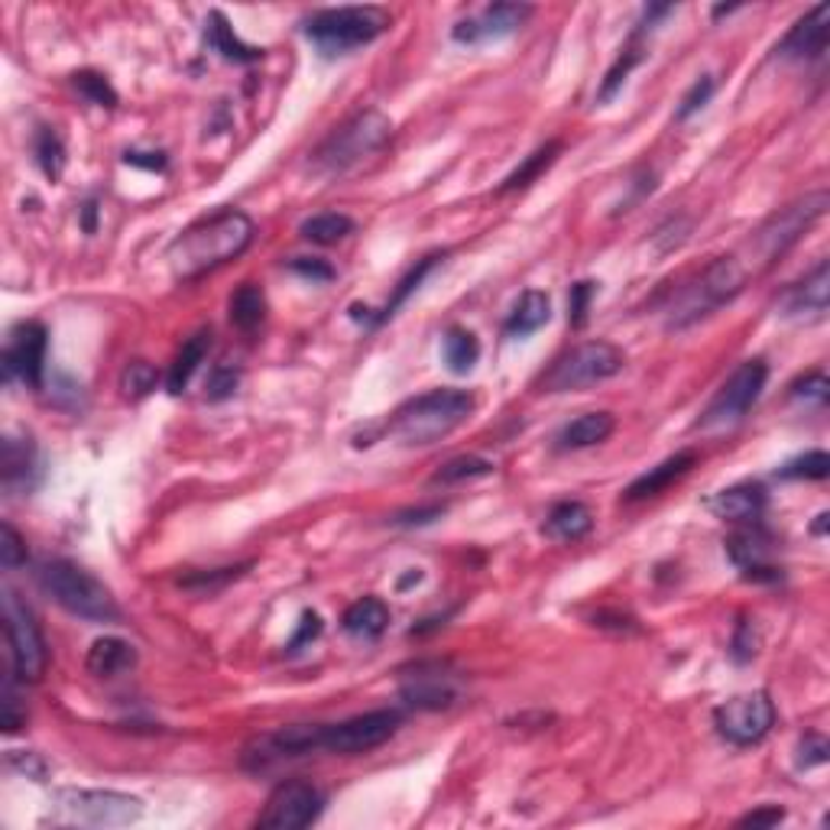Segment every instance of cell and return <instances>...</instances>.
<instances>
[{
    "instance_id": "52a82bcc",
    "label": "cell",
    "mask_w": 830,
    "mask_h": 830,
    "mask_svg": "<svg viewBox=\"0 0 830 830\" xmlns=\"http://www.w3.org/2000/svg\"><path fill=\"white\" fill-rule=\"evenodd\" d=\"M386 26H389V16L379 7H328L305 16V36L325 56L361 49L376 36H383Z\"/></svg>"
},
{
    "instance_id": "d6986e66",
    "label": "cell",
    "mask_w": 830,
    "mask_h": 830,
    "mask_svg": "<svg viewBox=\"0 0 830 830\" xmlns=\"http://www.w3.org/2000/svg\"><path fill=\"white\" fill-rule=\"evenodd\" d=\"M694 464H698V455H694V452H678V455L665 458L662 464L648 467L646 474H640V477L623 490V500H627V503H636V500L658 496V493L668 490L675 480H681L685 474H691Z\"/></svg>"
},
{
    "instance_id": "f6af8a7d",
    "label": "cell",
    "mask_w": 830,
    "mask_h": 830,
    "mask_svg": "<svg viewBox=\"0 0 830 830\" xmlns=\"http://www.w3.org/2000/svg\"><path fill=\"white\" fill-rule=\"evenodd\" d=\"M711 94H714V79H711V75H701V79L688 89V94L681 97V107L675 110V120H688L691 114H698V110L711 101Z\"/></svg>"
},
{
    "instance_id": "83f0119b",
    "label": "cell",
    "mask_w": 830,
    "mask_h": 830,
    "mask_svg": "<svg viewBox=\"0 0 830 830\" xmlns=\"http://www.w3.org/2000/svg\"><path fill=\"white\" fill-rule=\"evenodd\" d=\"M208 348H211V331H208V328L195 331V335L185 341L183 351L176 354L173 367L166 373V389H169L173 396H179L185 386H188V379L195 376V370L201 367V361L208 358Z\"/></svg>"
},
{
    "instance_id": "9c48e42d",
    "label": "cell",
    "mask_w": 830,
    "mask_h": 830,
    "mask_svg": "<svg viewBox=\"0 0 830 830\" xmlns=\"http://www.w3.org/2000/svg\"><path fill=\"white\" fill-rule=\"evenodd\" d=\"M3 627H7V643L13 658V675L23 681H39L49 662L46 640L33 610L20 600L13 587H3Z\"/></svg>"
},
{
    "instance_id": "44dd1931",
    "label": "cell",
    "mask_w": 830,
    "mask_h": 830,
    "mask_svg": "<svg viewBox=\"0 0 830 830\" xmlns=\"http://www.w3.org/2000/svg\"><path fill=\"white\" fill-rule=\"evenodd\" d=\"M204 43L221 56V59H227V62H241V66H247V62H257L260 56H264V49H257V46H247L237 33H234V26L227 23V16L224 13H218V10H211L208 13V20H204Z\"/></svg>"
},
{
    "instance_id": "ba28073f",
    "label": "cell",
    "mask_w": 830,
    "mask_h": 830,
    "mask_svg": "<svg viewBox=\"0 0 830 830\" xmlns=\"http://www.w3.org/2000/svg\"><path fill=\"white\" fill-rule=\"evenodd\" d=\"M627 364V354L610 344V341H584L577 348H571L568 354H561L554 361L549 373L542 376V389L546 393H568V389H584L594 383H604L610 376H617Z\"/></svg>"
},
{
    "instance_id": "d4e9b609",
    "label": "cell",
    "mask_w": 830,
    "mask_h": 830,
    "mask_svg": "<svg viewBox=\"0 0 830 830\" xmlns=\"http://www.w3.org/2000/svg\"><path fill=\"white\" fill-rule=\"evenodd\" d=\"M0 474H3V487L10 493L16 490H30L33 487V474H36V448L30 439H3V461H0Z\"/></svg>"
},
{
    "instance_id": "f907efd6",
    "label": "cell",
    "mask_w": 830,
    "mask_h": 830,
    "mask_svg": "<svg viewBox=\"0 0 830 830\" xmlns=\"http://www.w3.org/2000/svg\"><path fill=\"white\" fill-rule=\"evenodd\" d=\"M445 516V506L442 503H432V506H419V510H402V513H396V526H429V523H435V519H442Z\"/></svg>"
},
{
    "instance_id": "c3c4849f",
    "label": "cell",
    "mask_w": 830,
    "mask_h": 830,
    "mask_svg": "<svg viewBox=\"0 0 830 830\" xmlns=\"http://www.w3.org/2000/svg\"><path fill=\"white\" fill-rule=\"evenodd\" d=\"M798 765H805V769H811V765H825L828 762V739L821 737V734H805L802 737V746H798Z\"/></svg>"
},
{
    "instance_id": "11a10c76",
    "label": "cell",
    "mask_w": 830,
    "mask_h": 830,
    "mask_svg": "<svg viewBox=\"0 0 830 830\" xmlns=\"http://www.w3.org/2000/svg\"><path fill=\"white\" fill-rule=\"evenodd\" d=\"M124 160H127L130 166H140V169H166V156H163V153H137V150H133V153H127Z\"/></svg>"
},
{
    "instance_id": "f1b7e54d",
    "label": "cell",
    "mask_w": 830,
    "mask_h": 830,
    "mask_svg": "<svg viewBox=\"0 0 830 830\" xmlns=\"http://www.w3.org/2000/svg\"><path fill=\"white\" fill-rule=\"evenodd\" d=\"M227 312H231V325L241 328V331H257L267 318V295L257 282H244L231 302H227Z\"/></svg>"
},
{
    "instance_id": "4dcf8cb0",
    "label": "cell",
    "mask_w": 830,
    "mask_h": 830,
    "mask_svg": "<svg viewBox=\"0 0 830 830\" xmlns=\"http://www.w3.org/2000/svg\"><path fill=\"white\" fill-rule=\"evenodd\" d=\"M299 234L312 244H322V247H331L338 241H344L348 234H354V221L348 214H338V211H325V214H312L299 224Z\"/></svg>"
},
{
    "instance_id": "f5cc1de1",
    "label": "cell",
    "mask_w": 830,
    "mask_h": 830,
    "mask_svg": "<svg viewBox=\"0 0 830 830\" xmlns=\"http://www.w3.org/2000/svg\"><path fill=\"white\" fill-rule=\"evenodd\" d=\"M292 273L312 279V282H328V279H335V270H331L328 264L308 260V257H295V260H292Z\"/></svg>"
},
{
    "instance_id": "ab89813d",
    "label": "cell",
    "mask_w": 830,
    "mask_h": 830,
    "mask_svg": "<svg viewBox=\"0 0 830 830\" xmlns=\"http://www.w3.org/2000/svg\"><path fill=\"white\" fill-rule=\"evenodd\" d=\"M643 56H640V49H633V46H627L623 49V56L617 59V66L607 72V79H604V85H600V92H597V101H610L613 94L623 89V82H627V75L636 69V62H640Z\"/></svg>"
},
{
    "instance_id": "60d3db41",
    "label": "cell",
    "mask_w": 830,
    "mask_h": 830,
    "mask_svg": "<svg viewBox=\"0 0 830 830\" xmlns=\"http://www.w3.org/2000/svg\"><path fill=\"white\" fill-rule=\"evenodd\" d=\"M241 386V370L231 367V364H218V367L208 373V383H204V396L211 402H221V399H231Z\"/></svg>"
},
{
    "instance_id": "5bb4252c",
    "label": "cell",
    "mask_w": 830,
    "mask_h": 830,
    "mask_svg": "<svg viewBox=\"0 0 830 830\" xmlns=\"http://www.w3.org/2000/svg\"><path fill=\"white\" fill-rule=\"evenodd\" d=\"M49 335L39 322H20L10 328L3 344V376L20 379L30 389H43Z\"/></svg>"
},
{
    "instance_id": "4316f807",
    "label": "cell",
    "mask_w": 830,
    "mask_h": 830,
    "mask_svg": "<svg viewBox=\"0 0 830 830\" xmlns=\"http://www.w3.org/2000/svg\"><path fill=\"white\" fill-rule=\"evenodd\" d=\"M594 529V513L581 503V500H564L554 503L549 519H546V533L558 542H577Z\"/></svg>"
},
{
    "instance_id": "db71d44e",
    "label": "cell",
    "mask_w": 830,
    "mask_h": 830,
    "mask_svg": "<svg viewBox=\"0 0 830 830\" xmlns=\"http://www.w3.org/2000/svg\"><path fill=\"white\" fill-rule=\"evenodd\" d=\"M730 652H734V658H737L739 665H743V662H749V658L756 655V636H752V627H749L746 620L739 623L737 633H734Z\"/></svg>"
},
{
    "instance_id": "7dc6e473",
    "label": "cell",
    "mask_w": 830,
    "mask_h": 830,
    "mask_svg": "<svg viewBox=\"0 0 830 830\" xmlns=\"http://www.w3.org/2000/svg\"><path fill=\"white\" fill-rule=\"evenodd\" d=\"M7 762H10L16 772H23L26 779H36V782H43V775L49 772L46 759H43L39 752H30V749H10V752H7Z\"/></svg>"
},
{
    "instance_id": "ac0fdd59",
    "label": "cell",
    "mask_w": 830,
    "mask_h": 830,
    "mask_svg": "<svg viewBox=\"0 0 830 830\" xmlns=\"http://www.w3.org/2000/svg\"><path fill=\"white\" fill-rule=\"evenodd\" d=\"M828 299H830V267L828 260H821L815 267L811 277H805L802 282H795L785 295V318H805V322H821L828 315Z\"/></svg>"
},
{
    "instance_id": "7a4b0ae2",
    "label": "cell",
    "mask_w": 830,
    "mask_h": 830,
    "mask_svg": "<svg viewBox=\"0 0 830 830\" xmlns=\"http://www.w3.org/2000/svg\"><path fill=\"white\" fill-rule=\"evenodd\" d=\"M474 396L464 389H432L406 406H399L389 419V435L399 445H435L445 435H452L458 425H464L474 412Z\"/></svg>"
},
{
    "instance_id": "680465c9",
    "label": "cell",
    "mask_w": 830,
    "mask_h": 830,
    "mask_svg": "<svg viewBox=\"0 0 830 830\" xmlns=\"http://www.w3.org/2000/svg\"><path fill=\"white\" fill-rule=\"evenodd\" d=\"M828 519H830L828 513H821V516H818V523H815V533H818V536H825V533H828Z\"/></svg>"
},
{
    "instance_id": "7c38bea8",
    "label": "cell",
    "mask_w": 830,
    "mask_h": 830,
    "mask_svg": "<svg viewBox=\"0 0 830 830\" xmlns=\"http://www.w3.org/2000/svg\"><path fill=\"white\" fill-rule=\"evenodd\" d=\"M775 724V704L765 691H749L724 701L714 711L717 734L734 746H752L765 737Z\"/></svg>"
},
{
    "instance_id": "2e32d148",
    "label": "cell",
    "mask_w": 830,
    "mask_h": 830,
    "mask_svg": "<svg viewBox=\"0 0 830 830\" xmlns=\"http://www.w3.org/2000/svg\"><path fill=\"white\" fill-rule=\"evenodd\" d=\"M533 16L529 3H490L483 7L477 16L461 20L452 30V39L461 46H483V43H500L506 36H513L526 20Z\"/></svg>"
},
{
    "instance_id": "f546056e",
    "label": "cell",
    "mask_w": 830,
    "mask_h": 830,
    "mask_svg": "<svg viewBox=\"0 0 830 830\" xmlns=\"http://www.w3.org/2000/svg\"><path fill=\"white\" fill-rule=\"evenodd\" d=\"M558 153H561V140H552V143H546V147H539L536 153H529L506 179L503 185L496 188L500 195H510V191H523V188H529V185L536 183L546 169H552L554 160H558Z\"/></svg>"
},
{
    "instance_id": "9f6ffc18",
    "label": "cell",
    "mask_w": 830,
    "mask_h": 830,
    "mask_svg": "<svg viewBox=\"0 0 830 830\" xmlns=\"http://www.w3.org/2000/svg\"><path fill=\"white\" fill-rule=\"evenodd\" d=\"M94 214H97V204L89 201V204L82 208V227H85L89 234H94Z\"/></svg>"
},
{
    "instance_id": "816d5d0a",
    "label": "cell",
    "mask_w": 830,
    "mask_h": 830,
    "mask_svg": "<svg viewBox=\"0 0 830 830\" xmlns=\"http://www.w3.org/2000/svg\"><path fill=\"white\" fill-rule=\"evenodd\" d=\"M782 818H785V811L779 805H765V808H756V811L743 815L737 825L739 828H775Z\"/></svg>"
},
{
    "instance_id": "bcb514c9",
    "label": "cell",
    "mask_w": 830,
    "mask_h": 830,
    "mask_svg": "<svg viewBox=\"0 0 830 830\" xmlns=\"http://www.w3.org/2000/svg\"><path fill=\"white\" fill-rule=\"evenodd\" d=\"M792 396H798V399H811V402L825 406L830 396V379L821 373V370H815V373L802 376L798 383H792Z\"/></svg>"
},
{
    "instance_id": "4fadbf2b",
    "label": "cell",
    "mask_w": 830,
    "mask_h": 830,
    "mask_svg": "<svg viewBox=\"0 0 830 830\" xmlns=\"http://www.w3.org/2000/svg\"><path fill=\"white\" fill-rule=\"evenodd\" d=\"M325 811V795L312 782H279L273 795L267 798L264 815L257 818L260 828L299 830L315 825Z\"/></svg>"
},
{
    "instance_id": "7402d4cb",
    "label": "cell",
    "mask_w": 830,
    "mask_h": 830,
    "mask_svg": "<svg viewBox=\"0 0 830 830\" xmlns=\"http://www.w3.org/2000/svg\"><path fill=\"white\" fill-rule=\"evenodd\" d=\"M85 665H89L94 678H117V675H124L137 665V648L130 646L127 640H120V636H101L89 648Z\"/></svg>"
},
{
    "instance_id": "6f0895ef",
    "label": "cell",
    "mask_w": 830,
    "mask_h": 830,
    "mask_svg": "<svg viewBox=\"0 0 830 830\" xmlns=\"http://www.w3.org/2000/svg\"><path fill=\"white\" fill-rule=\"evenodd\" d=\"M422 581V571H412V574H406L402 581H399V587H409V584H419Z\"/></svg>"
},
{
    "instance_id": "d590c367",
    "label": "cell",
    "mask_w": 830,
    "mask_h": 830,
    "mask_svg": "<svg viewBox=\"0 0 830 830\" xmlns=\"http://www.w3.org/2000/svg\"><path fill=\"white\" fill-rule=\"evenodd\" d=\"M250 568V561L247 564H237V568H218V571H195V574H188L179 581V587L185 591H195V594H218L221 587H227L231 581H237L244 571Z\"/></svg>"
},
{
    "instance_id": "277c9868",
    "label": "cell",
    "mask_w": 830,
    "mask_h": 830,
    "mask_svg": "<svg viewBox=\"0 0 830 830\" xmlns=\"http://www.w3.org/2000/svg\"><path fill=\"white\" fill-rule=\"evenodd\" d=\"M36 581L62 610H69L79 620H89V623H117L120 620V607L110 597V591L85 568H79L66 558L43 561L36 571Z\"/></svg>"
},
{
    "instance_id": "e0dca14e",
    "label": "cell",
    "mask_w": 830,
    "mask_h": 830,
    "mask_svg": "<svg viewBox=\"0 0 830 830\" xmlns=\"http://www.w3.org/2000/svg\"><path fill=\"white\" fill-rule=\"evenodd\" d=\"M828 36H830V7L828 3H818L808 16H802L788 33L785 39L775 46L779 56L785 59H805V62H815L828 52Z\"/></svg>"
},
{
    "instance_id": "d6a6232c",
    "label": "cell",
    "mask_w": 830,
    "mask_h": 830,
    "mask_svg": "<svg viewBox=\"0 0 830 830\" xmlns=\"http://www.w3.org/2000/svg\"><path fill=\"white\" fill-rule=\"evenodd\" d=\"M33 150H36V163L39 169L46 173V179L59 183L62 179V169H66V147L59 140V133L52 127H39L36 130V140H33Z\"/></svg>"
},
{
    "instance_id": "cb8c5ba5",
    "label": "cell",
    "mask_w": 830,
    "mask_h": 830,
    "mask_svg": "<svg viewBox=\"0 0 830 830\" xmlns=\"http://www.w3.org/2000/svg\"><path fill=\"white\" fill-rule=\"evenodd\" d=\"M613 429H617V419L610 412H584L558 432V448H571V452L594 448V445L607 442L613 435Z\"/></svg>"
},
{
    "instance_id": "8d00e7d4",
    "label": "cell",
    "mask_w": 830,
    "mask_h": 830,
    "mask_svg": "<svg viewBox=\"0 0 830 830\" xmlns=\"http://www.w3.org/2000/svg\"><path fill=\"white\" fill-rule=\"evenodd\" d=\"M830 474L828 452H808L802 458H792L788 464L779 467L782 480H825Z\"/></svg>"
},
{
    "instance_id": "6da1fadb",
    "label": "cell",
    "mask_w": 830,
    "mask_h": 830,
    "mask_svg": "<svg viewBox=\"0 0 830 830\" xmlns=\"http://www.w3.org/2000/svg\"><path fill=\"white\" fill-rule=\"evenodd\" d=\"M254 241V221L244 211H218L191 227L169 244V270L173 277L191 282L204 273L224 267L227 260L241 257Z\"/></svg>"
},
{
    "instance_id": "836d02e7",
    "label": "cell",
    "mask_w": 830,
    "mask_h": 830,
    "mask_svg": "<svg viewBox=\"0 0 830 830\" xmlns=\"http://www.w3.org/2000/svg\"><path fill=\"white\" fill-rule=\"evenodd\" d=\"M487 474H493V461L477 458V455H458L432 474V483H464V480L487 477Z\"/></svg>"
},
{
    "instance_id": "ee69618b",
    "label": "cell",
    "mask_w": 830,
    "mask_h": 830,
    "mask_svg": "<svg viewBox=\"0 0 830 830\" xmlns=\"http://www.w3.org/2000/svg\"><path fill=\"white\" fill-rule=\"evenodd\" d=\"M0 564H3L7 571L26 564V542L20 539V533H16L10 523L0 526Z\"/></svg>"
},
{
    "instance_id": "603a6c76",
    "label": "cell",
    "mask_w": 830,
    "mask_h": 830,
    "mask_svg": "<svg viewBox=\"0 0 830 830\" xmlns=\"http://www.w3.org/2000/svg\"><path fill=\"white\" fill-rule=\"evenodd\" d=\"M549 318H552V302H549V295L539 292V289H529V292L519 295V302H516V308L510 312L503 331H506L510 338H529V335H536L539 328H546Z\"/></svg>"
},
{
    "instance_id": "30bf717a",
    "label": "cell",
    "mask_w": 830,
    "mask_h": 830,
    "mask_svg": "<svg viewBox=\"0 0 830 830\" xmlns=\"http://www.w3.org/2000/svg\"><path fill=\"white\" fill-rule=\"evenodd\" d=\"M769 379V367L765 361L752 358V361H743L730 376L727 383L717 389V396L708 402V409L701 412V422L698 429H730L743 422V416L756 406V399L762 396V386Z\"/></svg>"
},
{
    "instance_id": "e575fe53",
    "label": "cell",
    "mask_w": 830,
    "mask_h": 830,
    "mask_svg": "<svg viewBox=\"0 0 830 830\" xmlns=\"http://www.w3.org/2000/svg\"><path fill=\"white\" fill-rule=\"evenodd\" d=\"M435 264H439V254H432V257H425V260H422L419 267H412V270H409V273L402 277V282H399V289L393 292V299L386 302V308H383V312H379V315L373 318V325H383V322H389V318L396 315V308H399V305H402V302H406V299H409V295H412V292H416V289L422 285V279L429 277V270H432Z\"/></svg>"
},
{
    "instance_id": "8992f818",
    "label": "cell",
    "mask_w": 830,
    "mask_h": 830,
    "mask_svg": "<svg viewBox=\"0 0 830 830\" xmlns=\"http://www.w3.org/2000/svg\"><path fill=\"white\" fill-rule=\"evenodd\" d=\"M393 137V120L383 110H361L351 120H344L318 150H315V166L341 176L354 166H361L370 160L376 150L386 147V140Z\"/></svg>"
},
{
    "instance_id": "3957f363",
    "label": "cell",
    "mask_w": 830,
    "mask_h": 830,
    "mask_svg": "<svg viewBox=\"0 0 830 830\" xmlns=\"http://www.w3.org/2000/svg\"><path fill=\"white\" fill-rule=\"evenodd\" d=\"M828 191H811V195H805L802 201H795V204L782 208L779 214H772V218L743 244V250L734 254V260L739 264V270L746 273V279L762 273V270L772 267L785 250H792V247L802 241V234L828 211Z\"/></svg>"
},
{
    "instance_id": "f35d334b",
    "label": "cell",
    "mask_w": 830,
    "mask_h": 830,
    "mask_svg": "<svg viewBox=\"0 0 830 830\" xmlns=\"http://www.w3.org/2000/svg\"><path fill=\"white\" fill-rule=\"evenodd\" d=\"M72 85L79 89V94H85L92 104H97V107H117V92H114V85H110L104 75H97V72H75V75H72Z\"/></svg>"
},
{
    "instance_id": "1f68e13d",
    "label": "cell",
    "mask_w": 830,
    "mask_h": 830,
    "mask_svg": "<svg viewBox=\"0 0 830 830\" xmlns=\"http://www.w3.org/2000/svg\"><path fill=\"white\" fill-rule=\"evenodd\" d=\"M442 354H445L448 370L464 376V373H470V370L477 367V361H480V341L467 328H448V335L442 341Z\"/></svg>"
},
{
    "instance_id": "9a60e30c",
    "label": "cell",
    "mask_w": 830,
    "mask_h": 830,
    "mask_svg": "<svg viewBox=\"0 0 830 830\" xmlns=\"http://www.w3.org/2000/svg\"><path fill=\"white\" fill-rule=\"evenodd\" d=\"M399 698L416 711H445L458 701V685L455 675H448V665L419 662L402 675Z\"/></svg>"
},
{
    "instance_id": "8fae6325",
    "label": "cell",
    "mask_w": 830,
    "mask_h": 830,
    "mask_svg": "<svg viewBox=\"0 0 830 830\" xmlns=\"http://www.w3.org/2000/svg\"><path fill=\"white\" fill-rule=\"evenodd\" d=\"M399 724H402V714L389 711V708L358 714V717L341 721V724H325L322 727V749L335 752V756H361V752H370V749L383 746L386 739L396 737Z\"/></svg>"
},
{
    "instance_id": "74e56055",
    "label": "cell",
    "mask_w": 830,
    "mask_h": 830,
    "mask_svg": "<svg viewBox=\"0 0 830 830\" xmlns=\"http://www.w3.org/2000/svg\"><path fill=\"white\" fill-rule=\"evenodd\" d=\"M156 370L150 367L147 361H130L124 373H120V389L127 399H143L150 389H156Z\"/></svg>"
},
{
    "instance_id": "681fc988",
    "label": "cell",
    "mask_w": 830,
    "mask_h": 830,
    "mask_svg": "<svg viewBox=\"0 0 830 830\" xmlns=\"http://www.w3.org/2000/svg\"><path fill=\"white\" fill-rule=\"evenodd\" d=\"M322 617L318 613H312V610H305L302 613V623H299V633L292 636V643H289V652H299L302 646H308V643H315L318 636H322Z\"/></svg>"
},
{
    "instance_id": "ffe728a7",
    "label": "cell",
    "mask_w": 830,
    "mask_h": 830,
    "mask_svg": "<svg viewBox=\"0 0 830 830\" xmlns=\"http://www.w3.org/2000/svg\"><path fill=\"white\" fill-rule=\"evenodd\" d=\"M708 506L717 519L746 523V519H756L765 510V490H762V483H737V487L721 490Z\"/></svg>"
},
{
    "instance_id": "b9f144b4",
    "label": "cell",
    "mask_w": 830,
    "mask_h": 830,
    "mask_svg": "<svg viewBox=\"0 0 830 830\" xmlns=\"http://www.w3.org/2000/svg\"><path fill=\"white\" fill-rule=\"evenodd\" d=\"M591 299H594V282L591 279H581V282L571 285V292H568V322H571V328H584L587 325Z\"/></svg>"
},
{
    "instance_id": "5b68a950",
    "label": "cell",
    "mask_w": 830,
    "mask_h": 830,
    "mask_svg": "<svg viewBox=\"0 0 830 830\" xmlns=\"http://www.w3.org/2000/svg\"><path fill=\"white\" fill-rule=\"evenodd\" d=\"M140 818L143 802L110 788H59L46 815L56 828H124Z\"/></svg>"
},
{
    "instance_id": "484cf974",
    "label": "cell",
    "mask_w": 830,
    "mask_h": 830,
    "mask_svg": "<svg viewBox=\"0 0 830 830\" xmlns=\"http://www.w3.org/2000/svg\"><path fill=\"white\" fill-rule=\"evenodd\" d=\"M341 623L354 640H379L389 627V607L379 597H361L344 610Z\"/></svg>"
},
{
    "instance_id": "7bdbcfd3",
    "label": "cell",
    "mask_w": 830,
    "mask_h": 830,
    "mask_svg": "<svg viewBox=\"0 0 830 830\" xmlns=\"http://www.w3.org/2000/svg\"><path fill=\"white\" fill-rule=\"evenodd\" d=\"M23 724H26V708L13 694V685L3 681V688H0V727H3V734H16Z\"/></svg>"
}]
</instances>
